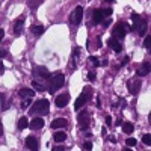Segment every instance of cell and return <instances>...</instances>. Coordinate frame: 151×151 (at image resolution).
<instances>
[{
  "label": "cell",
  "mask_w": 151,
  "mask_h": 151,
  "mask_svg": "<svg viewBox=\"0 0 151 151\" xmlns=\"http://www.w3.org/2000/svg\"><path fill=\"white\" fill-rule=\"evenodd\" d=\"M50 110V103H48V100L42 98V100H38L36 103L32 104V109H30V113L32 115H38V116H44L47 115Z\"/></svg>",
  "instance_id": "1"
},
{
  "label": "cell",
  "mask_w": 151,
  "mask_h": 151,
  "mask_svg": "<svg viewBox=\"0 0 151 151\" xmlns=\"http://www.w3.org/2000/svg\"><path fill=\"white\" fill-rule=\"evenodd\" d=\"M132 21H133V27H132V30H137L141 36H145L147 29H148L147 20L142 18L141 15H137V14H132Z\"/></svg>",
  "instance_id": "2"
},
{
  "label": "cell",
  "mask_w": 151,
  "mask_h": 151,
  "mask_svg": "<svg viewBox=\"0 0 151 151\" xmlns=\"http://www.w3.org/2000/svg\"><path fill=\"white\" fill-rule=\"evenodd\" d=\"M64 82H65V76L64 74L52 76V77H50V82H48V92L50 94H55L59 88L64 85Z\"/></svg>",
  "instance_id": "3"
},
{
  "label": "cell",
  "mask_w": 151,
  "mask_h": 151,
  "mask_svg": "<svg viewBox=\"0 0 151 151\" xmlns=\"http://www.w3.org/2000/svg\"><path fill=\"white\" fill-rule=\"evenodd\" d=\"M132 30V27L129 26V24L127 23H118L116 24V26L115 27H113V32H112V36L113 38H115V40H122V38L125 36V33H127V32H130Z\"/></svg>",
  "instance_id": "4"
},
{
  "label": "cell",
  "mask_w": 151,
  "mask_h": 151,
  "mask_svg": "<svg viewBox=\"0 0 151 151\" xmlns=\"http://www.w3.org/2000/svg\"><path fill=\"white\" fill-rule=\"evenodd\" d=\"M33 76L36 79H42V80H48L50 77H52V74H50V71L45 67H35L33 68Z\"/></svg>",
  "instance_id": "5"
},
{
  "label": "cell",
  "mask_w": 151,
  "mask_h": 151,
  "mask_svg": "<svg viewBox=\"0 0 151 151\" xmlns=\"http://www.w3.org/2000/svg\"><path fill=\"white\" fill-rule=\"evenodd\" d=\"M82 18H83V8L82 6H77V8L74 9V12L71 14V23L74 24V26H77V24H80Z\"/></svg>",
  "instance_id": "6"
},
{
  "label": "cell",
  "mask_w": 151,
  "mask_h": 151,
  "mask_svg": "<svg viewBox=\"0 0 151 151\" xmlns=\"http://www.w3.org/2000/svg\"><path fill=\"white\" fill-rule=\"evenodd\" d=\"M77 119H79L80 129H82V130H86V129H88V125H89V113H88L86 110L80 112V113H79V116H77Z\"/></svg>",
  "instance_id": "7"
},
{
  "label": "cell",
  "mask_w": 151,
  "mask_h": 151,
  "mask_svg": "<svg viewBox=\"0 0 151 151\" xmlns=\"http://www.w3.org/2000/svg\"><path fill=\"white\" fill-rule=\"evenodd\" d=\"M91 91H89V88H88V89H86V94L83 92L77 100H76V103H74V109L76 110H79V109H82L85 104H86V101H88V98H89V97H88V94H89Z\"/></svg>",
  "instance_id": "8"
},
{
  "label": "cell",
  "mask_w": 151,
  "mask_h": 151,
  "mask_svg": "<svg viewBox=\"0 0 151 151\" xmlns=\"http://www.w3.org/2000/svg\"><path fill=\"white\" fill-rule=\"evenodd\" d=\"M141 82L139 80H130L129 83H127V88H129V92L130 94H133V95H136L137 92L141 91Z\"/></svg>",
  "instance_id": "9"
},
{
  "label": "cell",
  "mask_w": 151,
  "mask_h": 151,
  "mask_svg": "<svg viewBox=\"0 0 151 151\" xmlns=\"http://www.w3.org/2000/svg\"><path fill=\"white\" fill-rule=\"evenodd\" d=\"M29 127H30L32 130H40V129H42V127H44V119H42L41 116H35V118L29 122Z\"/></svg>",
  "instance_id": "10"
},
{
  "label": "cell",
  "mask_w": 151,
  "mask_h": 151,
  "mask_svg": "<svg viewBox=\"0 0 151 151\" xmlns=\"http://www.w3.org/2000/svg\"><path fill=\"white\" fill-rule=\"evenodd\" d=\"M70 103V95L68 94H62L59 97H56V106L58 107H65Z\"/></svg>",
  "instance_id": "11"
},
{
  "label": "cell",
  "mask_w": 151,
  "mask_h": 151,
  "mask_svg": "<svg viewBox=\"0 0 151 151\" xmlns=\"http://www.w3.org/2000/svg\"><path fill=\"white\" fill-rule=\"evenodd\" d=\"M23 26H24V15H21L20 18L15 20V23H14V35H20L21 30H23Z\"/></svg>",
  "instance_id": "12"
},
{
  "label": "cell",
  "mask_w": 151,
  "mask_h": 151,
  "mask_svg": "<svg viewBox=\"0 0 151 151\" xmlns=\"http://www.w3.org/2000/svg\"><path fill=\"white\" fill-rule=\"evenodd\" d=\"M50 125H52V129H64L68 125V121L65 118H56Z\"/></svg>",
  "instance_id": "13"
},
{
  "label": "cell",
  "mask_w": 151,
  "mask_h": 151,
  "mask_svg": "<svg viewBox=\"0 0 151 151\" xmlns=\"http://www.w3.org/2000/svg\"><path fill=\"white\" fill-rule=\"evenodd\" d=\"M26 147L29 150H33V151L38 150V148H40V147H38V139L35 136H27L26 137Z\"/></svg>",
  "instance_id": "14"
},
{
  "label": "cell",
  "mask_w": 151,
  "mask_h": 151,
  "mask_svg": "<svg viewBox=\"0 0 151 151\" xmlns=\"http://www.w3.org/2000/svg\"><path fill=\"white\" fill-rule=\"evenodd\" d=\"M107 44H109V47L113 50L115 53H119L121 50H122V47H121V42L118 41V40H115V38H110V40L107 41Z\"/></svg>",
  "instance_id": "15"
},
{
  "label": "cell",
  "mask_w": 151,
  "mask_h": 151,
  "mask_svg": "<svg viewBox=\"0 0 151 151\" xmlns=\"http://www.w3.org/2000/svg\"><path fill=\"white\" fill-rule=\"evenodd\" d=\"M137 76H141V77H144V76H148L150 73V62H144V64L141 65V68L136 71Z\"/></svg>",
  "instance_id": "16"
},
{
  "label": "cell",
  "mask_w": 151,
  "mask_h": 151,
  "mask_svg": "<svg viewBox=\"0 0 151 151\" xmlns=\"http://www.w3.org/2000/svg\"><path fill=\"white\" fill-rule=\"evenodd\" d=\"M18 95L20 97H26V98H32L33 95H35V92H33V89H29V88H21V89L18 91Z\"/></svg>",
  "instance_id": "17"
},
{
  "label": "cell",
  "mask_w": 151,
  "mask_h": 151,
  "mask_svg": "<svg viewBox=\"0 0 151 151\" xmlns=\"http://www.w3.org/2000/svg\"><path fill=\"white\" fill-rule=\"evenodd\" d=\"M92 20L95 23H101L104 20V15H103V11L101 9H95L94 11V14H92Z\"/></svg>",
  "instance_id": "18"
},
{
  "label": "cell",
  "mask_w": 151,
  "mask_h": 151,
  "mask_svg": "<svg viewBox=\"0 0 151 151\" xmlns=\"http://www.w3.org/2000/svg\"><path fill=\"white\" fill-rule=\"evenodd\" d=\"M18 130H24V129H27L29 127V119L26 118V116H23V118H20L18 119Z\"/></svg>",
  "instance_id": "19"
},
{
  "label": "cell",
  "mask_w": 151,
  "mask_h": 151,
  "mask_svg": "<svg viewBox=\"0 0 151 151\" xmlns=\"http://www.w3.org/2000/svg\"><path fill=\"white\" fill-rule=\"evenodd\" d=\"M32 86H33V89H36V91H40V92H44L47 88L44 86V83H41V82H38V80H33L32 82Z\"/></svg>",
  "instance_id": "20"
},
{
  "label": "cell",
  "mask_w": 151,
  "mask_h": 151,
  "mask_svg": "<svg viewBox=\"0 0 151 151\" xmlns=\"http://www.w3.org/2000/svg\"><path fill=\"white\" fill-rule=\"evenodd\" d=\"M44 3V0H27V6L30 9H36L38 6H41Z\"/></svg>",
  "instance_id": "21"
},
{
  "label": "cell",
  "mask_w": 151,
  "mask_h": 151,
  "mask_svg": "<svg viewBox=\"0 0 151 151\" xmlns=\"http://www.w3.org/2000/svg\"><path fill=\"white\" fill-rule=\"evenodd\" d=\"M9 107V103H6V95L0 94V110H6Z\"/></svg>",
  "instance_id": "22"
},
{
  "label": "cell",
  "mask_w": 151,
  "mask_h": 151,
  "mask_svg": "<svg viewBox=\"0 0 151 151\" xmlns=\"http://www.w3.org/2000/svg\"><path fill=\"white\" fill-rule=\"evenodd\" d=\"M53 139H55L56 142H64V141L67 139V134H65V133H62V132H58V133H55Z\"/></svg>",
  "instance_id": "23"
},
{
  "label": "cell",
  "mask_w": 151,
  "mask_h": 151,
  "mask_svg": "<svg viewBox=\"0 0 151 151\" xmlns=\"http://www.w3.org/2000/svg\"><path fill=\"white\" fill-rule=\"evenodd\" d=\"M122 130H124V133H127V134L133 133V124L132 122H122Z\"/></svg>",
  "instance_id": "24"
},
{
  "label": "cell",
  "mask_w": 151,
  "mask_h": 151,
  "mask_svg": "<svg viewBox=\"0 0 151 151\" xmlns=\"http://www.w3.org/2000/svg\"><path fill=\"white\" fill-rule=\"evenodd\" d=\"M30 30L35 33V35H42L44 33V26H40V24H36V26H32Z\"/></svg>",
  "instance_id": "25"
},
{
  "label": "cell",
  "mask_w": 151,
  "mask_h": 151,
  "mask_svg": "<svg viewBox=\"0 0 151 151\" xmlns=\"http://www.w3.org/2000/svg\"><path fill=\"white\" fill-rule=\"evenodd\" d=\"M88 60H89L94 67H98V65H100V60H98V58H95V56H89V58H88Z\"/></svg>",
  "instance_id": "26"
},
{
  "label": "cell",
  "mask_w": 151,
  "mask_h": 151,
  "mask_svg": "<svg viewBox=\"0 0 151 151\" xmlns=\"http://www.w3.org/2000/svg\"><path fill=\"white\" fill-rule=\"evenodd\" d=\"M142 142H144L145 145H150V144H151V134H150V133H147V134L142 137Z\"/></svg>",
  "instance_id": "27"
},
{
  "label": "cell",
  "mask_w": 151,
  "mask_h": 151,
  "mask_svg": "<svg viewBox=\"0 0 151 151\" xmlns=\"http://www.w3.org/2000/svg\"><path fill=\"white\" fill-rule=\"evenodd\" d=\"M29 106H30V98L23 100V103H21V109H27Z\"/></svg>",
  "instance_id": "28"
},
{
  "label": "cell",
  "mask_w": 151,
  "mask_h": 151,
  "mask_svg": "<svg viewBox=\"0 0 151 151\" xmlns=\"http://www.w3.org/2000/svg\"><path fill=\"white\" fill-rule=\"evenodd\" d=\"M150 44H151V36H145V41H144V47L147 50H150Z\"/></svg>",
  "instance_id": "29"
},
{
  "label": "cell",
  "mask_w": 151,
  "mask_h": 151,
  "mask_svg": "<svg viewBox=\"0 0 151 151\" xmlns=\"http://www.w3.org/2000/svg\"><path fill=\"white\" fill-rule=\"evenodd\" d=\"M125 144H127L129 147H134L136 145V139H134V137H129V139L125 141Z\"/></svg>",
  "instance_id": "30"
},
{
  "label": "cell",
  "mask_w": 151,
  "mask_h": 151,
  "mask_svg": "<svg viewBox=\"0 0 151 151\" xmlns=\"http://www.w3.org/2000/svg\"><path fill=\"white\" fill-rule=\"evenodd\" d=\"M101 11H103V15H104V17H110V15H112V12H113V11H112V8H107V9H101Z\"/></svg>",
  "instance_id": "31"
},
{
  "label": "cell",
  "mask_w": 151,
  "mask_h": 151,
  "mask_svg": "<svg viewBox=\"0 0 151 151\" xmlns=\"http://www.w3.org/2000/svg\"><path fill=\"white\" fill-rule=\"evenodd\" d=\"M83 148H85V150H88V151L92 150V142H91V141H86V142L83 144Z\"/></svg>",
  "instance_id": "32"
},
{
  "label": "cell",
  "mask_w": 151,
  "mask_h": 151,
  "mask_svg": "<svg viewBox=\"0 0 151 151\" xmlns=\"http://www.w3.org/2000/svg\"><path fill=\"white\" fill-rule=\"evenodd\" d=\"M86 77H88V80H89V82H94L95 80V73H88Z\"/></svg>",
  "instance_id": "33"
},
{
  "label": "cell",
  "mask_w": 151,
  "mask_h": 151,
  "mask_svg": "<svg viewBox=\"0 0 151 151\" xmlns=\"http://www.w3.org/2000/svg\"><path fill=\"white\" fill-rule=\"evenodd\" d=\"M110 23H112V20H110V17H109L107 20H103V26H104V27H109Z\"/></svg>",
  "instance_id": "34"
},
{
  "label": "cell",
  "mask_w": 151,
  "mask_h": 151,
  "mask_svg": "<svg viewBox=\"0 0 151 151\" xmlns=\"http://www.w3.org/2000/svg\"><path fill=\"white\" fill-rule=\"evenodd\" d=\"M8 56V50H0V58H6Z\"/></svg>",
  "instance_id": "35"
},
{
  "label": "cell",
  "mask_w": 151,
  "mask_h": 151,
  "mask_svg": "<svg viewBox=\"0 0 151 151\" xmlns=\"http://www.w3.org/2000/svg\"><path fill=\"white\" fill-rule=\"evenodd\" d=\"M129 60H130V58H129V56H125V58H124V60H122V64H121V65H122V67H124V65H127V64H129Z\"/></svg>",
  "instance_id": "36"
},
{
  "label": "cell",
  "mask_w": 151,
  "mask_h": 151,
  "mask_svg": "<svg viewBox=\"0 0 151 151\" xmlns=\"http://www.w3.org/2000/svg\"><path fill=\"white\" fill-rule=\"evenodd\" d=\"M106 124L109 125V127L112 125V118H110V116H106Z\"/></svg>",
  "instance_id": "37"
},
{
  "label": "cell",
  "mask_w": 151,
  "mask_h": 151,
  "mask_svg": "<svg viewBox=\"0 0 151 151\" xmlns=\"http://www.w3.org/2000/svg\"><path fill=\"white\" fill-rule=\"evenodd\" d=\"M62 150H65L62 145H60V147H55V148H53V151H62Z\"/></svg>",
  "instance_id": "38"
},
{
  "label": "cell",
  "mask_w": 151,
  "mask_h": 151,
  "mask_svg": "<svg viewBox=\"0 0 151 151\" xmlns=\"http://www.w3.org/2000/svg\"><path fill=\"white\" fill-rule=\"evenodd\" d=\"M3 36H5V30H3V29H0V41L3 40Z\"/></svg>",
  "instance_id": "39"
},
{
  "label": "cell",
  "mask_w": 151,
  "mask_h": 151,
  "mask_svg": "<svg viewBox=\"0 0 151 151\" xmlns=\"http://www.w3.org/2000/svg\"><path fill=\"white\" fill-rule=\"evenodd\" d=\"M104 3H107V5L110 3L112 5V3H115V0H104Z\"/></svg>",
  "instance_id": "40"
},
{
  "label": "cell",
  "mask_w": 151,
  "mask_h": 151,
  "mask_svg": "<svg viewBox=\"0 0 151 151\" xmlns=\"http://www.w3.org/2000/svg\"><path fill=\"white\" fill-rule=\"evenodd\" d=\"M3 134V125H2V122H0V136Z\"/></svg>",
  "instance_id": "41"
},
{
  "label": "cell",
  "mask_w": 151,
  "mask_h": 151,
  "mask_svg": "<svg viewBox=\"0 0 151 151\" xmlns=\"http://www.w3.org/2000/svg\"><path fill=\"white\" fill-rule=\"evenodd\" d=\"M2 71H3V64L0 62V74H2Z\"/></svg>",
  "instance_id": "42"
}]
</instances>
